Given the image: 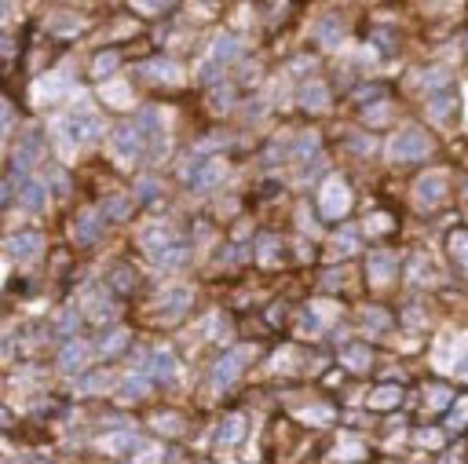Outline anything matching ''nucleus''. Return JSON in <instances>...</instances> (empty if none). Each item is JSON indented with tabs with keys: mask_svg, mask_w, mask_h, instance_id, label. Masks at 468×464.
Listing matches in <instances>:
<instances>
[{
	"mask_svg": "<svg viewBox=\"0 0 468 464\" xmlns=\"http://www.w3.org/2000/svg\"><path fill=\"white\" fill-rule=\"evenodd\" d=\"M388 114H392V106L381 103V106H369V110H366V121H369V124H384V121H388Z\"/></svg>",
	"mask_w": 468,
	"mask_h": 464,
	"instance_id": "obj_39",
	"label": "nucleus"
},
{
	"mask_svg": "<svg viewBox=\"0 0 468 464\" xmlns=\"http://www.w3.org/2000/svg\"><path fill=\"white\" fill-rule=\"evenodd\" d=\"M77 388H80V391H103V388H110V377H106V373H88L85 380L77 384Z\"/></svg>",
	"mask_w": 468,
	"mask_h": 464,
	"instance_id": "obj_33",
	"label": "nucleus"
},
{
	"mask_svg": "<svg viewBox=\"0 0 468 464\" xmlns=\"http://www.w3.org/2000/svg\"><path fill=\"white\" fill-rule=\"evenodd\" d=\"M154 428H165V431H180V417H154Z\"/></svg>",
	"mask_w": 468,
	"mask_h": 464,
	"instance_id": "obj_47",
	"label": "nucleus"
},
{
	"mask_svg": "<svg viewBox=\"0 0 468 464\" xmlns=\"http://www.w3.org/2000/svg\"><path fill=\"white\" fill-rule=\"evenodd\" d=\"M417 439H421V446H439L443 442V435H439V431H432V428H425Z\"/></svg>",
	"mask_w": 468,
	"mask_h": 464,
	"instance_id": "obj_46",
	"label": "nucleus"
},
{
	"mask_svg": "<svg viewBox=\"0 0 468 464\" xmlns=\"http://www.w3.org/2000/svg\"><path fill=\"white\" fill-rule=\"evenodd\" d=\"M443 198H446V175H443V172H428V175H421V180H417L413 201L421 205V209H435Z\"/></svg>",
	"mask_w": 468,
	"mask_h": 464,
	"instance_id": "obj_7",
	"label": "nucleus"
},
{
	"mask_svg": "<svg viewBox=\"0 0 468 464\" xmlns=\"http://www.w3.org/2000/svg\"><path fill=\"white\" fill-rule=\"evenodd\" d=\"M125 344H128V333L125 329H114V333H106V337L99 340V355H121L125 351Z\"/></svg>",
	"mask_w": 468,
	"mask_h": 464,
	"instance_id": "obj_28",
	"label": "nucleus"
},
{
	"mask_svg": "<svg viewBox=\"0 0 468 464\" xmlns=\"http://www.w3.org/2000/svg\"><path fill=\"white\" fill-rule=\"evenodd\" d=\"M366 450H362V446H355V442H344L341 446V457H362Z\"/></svg>",
	"mask_w": 468,
	"mask_h": 464,
	"instance_id": "obj_48",
	"label": "nucleus"
},
{
	"mask_svg": "<svg viewBox=\"0 0 468 464\" xmlns=\"http://www.w3.org/2000/svg\"><path fill=\"white\" fill-rule=\"evenodd\" d=\"M446 4H454V0H432V8H446Z\"/></svg>",
	"mask_w": 468,
	"mask_h": 464,
	"instance_id": "obj_50",
	"label": "nucleus"
},
{
	"mask_svg": "<svg viewBox=\"0 0 468 464\" xmlns=\"http://www.w3.org/2000/svg\"><path fill=\"white\" fill-rule=\"evenodd\" d=\"M208 55H213L220 66H231V62L241 55V44H238L234 37H216V41H213V52H208Z\"/></svg>",
	"mask_w": 468,
	"mask_h": 464,
	"instance_id": "obj_18",
	"label": "nucleus"
},
{
	"mask_svg": "<svg viewBox=\"0 0 468 464\" xmlns=\"http://www.w3.org/2000/svg\"><path fill=\"white\" fill-rule=\"evenodd\" d=\"M139 370L147 373V377H157V380H172L176 377V358H172V351H165V347H157V351H150L147 358H139Z\"/></svg>",
	"mask_w": 468,
	"mask_h": 464,
	"instance_id": "obj_11",
	"label": "nucleus"
},
{
	"mask_svg": "<svg viewBox=\"0 0 468 464\" xmlns=\"http://www.w3.org/2000/svg\"><path fill=\"white\" fill-rule=\"evenodd\" d=\"M132 4H136L139 11H161V8L169 4V0H132Z\"/></svg>",
	"mask_w": 468,
	"mask_h": 464,
	"instance_id": "obj_45",
	"label": "nucleus"
},
{
	"mask_svg": "<svg viewBox=\"0 0 468 464\" xmlns=\"http://www.w3.org/2000/svg\"><path fill=\"white\" fill-rule=\"evenodd\" d=\"M300 417H304V421H311V424H326V421L333 417V409H304Z\"/></svg>",
	"mask_w": 468,
	"mask_h": 464,
	"instance_id": "obj_44",
	"label": "nucleus"
},
{
	"mask_svg": "<svg viewBox=\"0 0 468 464\" xmlns=\"http://www.w3.org/2000/svg\"><path fill=\"white\" fill-rule=\"evenodd\" d=\"M341 37H344L341 19H333V15H329V19H322V22H318V41H322V44L336 48V44H341Z\"/></svg>",
	"mask_w": 468,
	"mask_h": 464,
	"instance_id": "obj_26",
	"label": "nucleus"
},
{
	"mask_svg": "<svg viewBox=\"0 0 468 464\" xmlns=\"http://www.w3.org/2000/svg\"><path fill=\"white\" fill-rule=\"evenodd\" d=\"M304 333H318L322 329V322H315V314H308V318H304V326H300Z\"/></svg>",
	"mask_w": 468,
	"mask_h": 464,
	"instance_id": "obj_49",
	"label": "nucleus"
},
{
	"mask_svg": "<svg viewBox=\"0 0 468 464\" xmlns=\"http://www.w3.org/2000/svg\"><path fill=\"white\" fill-rule=\"evenodd\" d=\"M183 260H187V245L180 242V238H176L172 245H165L161 252H154V263L157 267H180Z\"/></svg>",
	"mask_w": 468,
	"mask_h": 464,
	"instance_id": "obj_20",
	"label": "nucleus"
},
{
	"mask_svg": "<svg viewBox=\"0 0 468 464\" xmlns=\"http://www.w3.org/2000/svg\"><path fill=\"white\" fill-rule=\"evenodd\" d=\"M128 209H132V205H128V198H110V201H106V216H110V219H125Z\"/></svg>",
	"mask_w": 468,
	"mask_h": 464,
	"instance_id": "obj_36",
	"label": "nucleus"
},
{
	"mask_svg": "<svg viewBox=\"0 0 468 464\" xmlns=\"http://www.w3.org/2000/svg\"><path fill=\"white\" fill-rule=\"evenodd\" d=\"M73 329H77V311L66 307V311L59 314V333H73Z\"/></svg>",
	"mask_w": 468,
	"mask_h": 464,
	"instance_id": "obj_42",
	"label": "nucleus"
},
{
	"mask_svg": "<svg viewBox=\"0 0 468 464\" xmlns=\"http://www.w3.org/2000/svg\"><path fill=\"white\" fill-rule=\"evenodd\" d=\"M95 238H99V216H95V212H85V216L77 219V242H80V245H92Z\"/></svg>",
	"mask_w": 468,
	"mask_h": 464,
	"instance_id": "obj_23",
	"label": "nucleus"
},
{
	"mask_svg": "<svg viewBox=\"0 0 468 464\" xmlns=\"http://www.w3.org/2000/svg\"><path fill=\"white\" fill-rule=\"evenodd\" d=\"M106 446H110L114 454H128V450L136 446V435H114V439H110Z\"/></svg>",
	"mask_w": 468,
	"mask_h": 464,
	"instance_id": "obj_40",
	"label": "nucleus"
},
{
	"mask_svg": "<svg viewBox=\"0 0 468 464\" xmlns=\"http://www.w3.org/2000/svg\"><path fill=\"white\" fill-rule=\"evenodd\" d=\"M399 398H402V391L395 388V384H388V388H377L374 395H369V406L374 409H392V406H399Z\"/></svg>",
	"mask_w": 468,
	"mask_h": 464,
	"instance_id": "obj_25",
	"label": "nucleus"
},
{
	"mask_svg": "<svg viewBox=\"0 0 468 464\" xmlns=\"http://www.w3.org/2000/svg\"><path fill=\"white\" fill-rule=\"evenodd\" d=\"M223 175H227V161H220V157H208V161L194 165L187 172V183L190 190H198V194H205V190H213L223 183Z\"/></svg>",
	"mask_w": 468,
	"mask_h": 464,
	"instance_id": "obj_6",
	"label": "nucleus"
},
{
	"mask_svg": "<svg viewBox=\"0 0 468 464\" xmlns=\"http://www.w3.org/2000/svg\"><path fill=\"white\" fill-rule=\"evenodd\" d=\"M468 424V398H458L454 409H450V428H465Z\"/></svg>",
	"mask_w": 468,
	"mask_h": 464,
	"instance_id": "obj_35",
	"label": "nucleus"
},
{
	"mask_svg": "<svg viewBox=\"0 0 468 464\" xmlns=\"http://www.w3.org/2000/svg\"><path fill=\"white\" fill-rule=\"evenodd\" d=\"M260 263H278V238H264L260 242Z\"/></svg>",
	"mask_w": 468,
	"mask_h": 464,
	"instance_id": "obj_34",
	"label": "nucleus"
},
{
	"mask_svg": "<svg viewBox=\"0 0 468 464\" xmlns=\"http://www.w3.org/2000/svg\"><path fill=\"white\" fill-rule=\"evenodd\" d=\"M139 139H143V150H147L150 161L157 157H165V147H169V132H165V117H161V110H143L139 114Z\"/></svg>",
	"mask_w": 468,
	"mask_h": 464,
	"instance_id": "obj_2",
	"label": "nucleus"
},
{
	"mask_svg": "<svg viewBox=\"0 0 468 464\" xmlns=\"http://www.w3.org/2000/svg\"><path fill=\"white\" fill-rule=\"evenodd\" d=\"M110 147H114V157H118L121 165H132V161H136V154L143 150L139 128H132V124H121L118 132H114V139H110Z\"/></svg>",
	"mask_w": 468,
	"mask_h": 464,
	"instance_id": "obj_9",
	"label": "nucleus"
},
{
	"mask_svg": "<svg viewBox=\"0 0 468 464\" xmlns=\"http://www.w3.org/2000/svg\"><path fill=\"white\" fill-rule=\"evenodd\" d=\"M465 117H468V85H465Z\"/></svg>",
	"mask_w": 468,
	"mask_h": 464,
	"instance_id": "obj_51",
	"label": "nucleus"
},
{
	"mask_svg": "<svg viewBox=\"0 0 468 464\" xmlns=\"http://www.w3.org/2000/svg\"><path fill=\"white\" fill-rule=\"evenodd\" d=\"M147 377H139V373H132V377H125V384H121V398H139V395H147Z\"/></svg>",
	"mask_w": 468,
	"mask_h": 464,
	"instance_id": "obj_30",
	"label": "nucleus"
},
{
	"mask_svg": "<svg viewBox=\"0 0 468 464\" xmlns=\"http://www.w3.org/2000/svg\"><path fill=\"white\" fill-rule=\"evenodd\" d=\"M362 318H366V329H369V333H384V329H388V314H384V311H374V307H369Z\"/></svg>",
	"mask_w": 468,
	"mask_h": 464,
	"instance_id": "obj_32",
	"label": "nucleus"
},
{
	"mask_svg": "<svg viewBox=\"0 0 468 464\" xmlns=\"http://www.w3.org/2000/svg\"><path fill=\"white\" fill-rule=\"evenodd\" d=\"M143 77H150V81H165V85H176V81H180V66H176V62L172 59H154V62H147V66H143L139 70Z\"/></svg>",
	"mask_w": 468,
	"mask_h": 464,
	"instance_id": "obj_16",
	"label": "nucleus"
},
{
	"mask_svg": "<svg viewBox=\"0 0 468 464\" xmlns=\"http://www.w3.org/2000/svg\"><path fill=\"white\" fill-rule=\"evenodd\" d=\"M428 114H432V121L446 124V121H450V114H454V99H450V95L443 92L439 99H432V103H428Z\"/></svg>",
	"mask_w": 468,
	"mask_h": 464,
	"instance_id": "obj_29",
	"label": "nucleus"
},
{
	"mask_svg": "<svg viewBox=\"0 0 468 464\" xmlns=\"http://www.w3.org/2000/svg\"><path fill=\"white\" fill-rule=\"evenodd\" d=\"M103 99L110 106H132V92H128V85H121V81H110V85H103Z\"/></svg>",
	"mask_w": 468,
	"mask_h": 464,
	"instance_id": "obj_24",
	"label": "nucleus"
},
{
	"mask_svg": "<svg viewBox=\"0 0 468 464\" xmlns=\"http://www.w3.org/2000/svg\"><path fill=\"white\" fill-rule=\"evenodd\" d=\"M95 77H110V73H114L118 70V55L114 52H106V55H99V59H95Z\"/></svg>",
	"mask_w": 468,
	"mask_h": 464,
	"instance_id": "obj_31",
	"label": "nucleus"
},
{
	"mask_svg": "<svg viewBox=\"0 0 468 464\" xmlns=\"http://www.w3.org/2000/svg\"><path fill=\"white\" fill-rule=\"evenodd\" d=\"M465 201H468V183H465Z\"/></svg>",
	"mask_w": 468,
	"mask_h": 464,
	"instance_id": "obj_52",
	"label": "nucleus"
},
{
	"mask_svg": "<svg viewBox=\"0 0 468 464\" xmlns=\"http://www.w3.org/2000/svg\"><path fill=\"white\" fill-rule=\"evenodd\" d=\"M48 26H52V34H62V37H73V34H77V29H80V26H85V22H80V15H70V11H59V15H52V22H48Z\"/></svg>",
	"mask_w": 468,
	"mask_h": 464,
	"instance_id": "obj_22",
	"label": "nucleus"
},
{
	"mask_svg": "<svg viewBox=\"0 0 468 464\" xmlns=\"http://www.w3.org/2000/svg\"><path fill=\"white\" fill-rule=\"evenodd\" d=\"M351 209V190L344 180H336V175H329L326 183H322V194H318V212L326 219H341L344 212Z\"/></svg>",
	"mask_w": 468,
	"mask_h": 464,
	"instance_id": "obj_4",
	"label": "nucleus"
},
{
	"mask_svg": "<svg viewBox=\"0 0 468 464\" xmlns=\"http://www.w3.org/2000/svg\"><path fill=\"white\" fill-rule=\"evenodd\" d=\"M172 242H176V231H172V227H165V223H147V227L139 231V245L147 249L150 256H154V252H161L165 245H172Z\"/></svg>",
	"mask_w": 468,
	"mask_h": 464,
	"instance_id": "obj_12",
	"label": "nucleus"
},
{
	"mask_svg": "<svg viewBox=\"0 0 468 464\" xmlns=\"http://www.w3.org/2000/svg\"><path fill=\"white\" fill-rule=\"evenodd\" d=\"M241 439H246V417H241V413L223 417V424L216 428V442L220 446H238Z\"/></svg>",
	"mask_w": 468,
	"mask_h": 464,
	"instance_id": "obj_14",
	"label": "nucleus"
},
{
	"mask_svg": "<svg viewBox=\"0 0 468 464\" xmlns=\"http://www.w3.org/2000/svg\"><path fill=\"white\" fill-rule=\"evenodd\" d=\"M44 201H48V190H44V183H37V180H22V187H19V205L26 212H41L44 209Z\"/></svg>",
	"mask_w": 468,
	"mask_h": 464,
	"instance_id": "obj_15",
	"label": "nucleus"
},
{
	"mask_svg": "<svg viewBox=\"0 0 468 464\" xmlns=\"http://www.w3.org/2000/svg\"><path fill=\"white\" fill-rule=\"evenodd\" d=\"M99 132H103V121L88 106V99H77L70 114H62L55 121V139H59V147H62L66 157H73V150L80 147V143H95Z\"/></svg>",
	"mask_w": 468,
	"mask_h": 464,
	"instance_id": "obj_1",
	"label": "nucleus"
},
{
	"mask_svg": "<svg viewBox=\"0 0 468 464\" xmlns=\"http://www.w3.org/2000/svg\"><path fill=\"white\" fill-rule=\"evenodd\" d=\"M432 150V143L428 136L421 132V128H399V132L392 136L388 143V154H392V161H421V157H428Z\"/></svg>",
	"mask_w": 468,
	"mask_h": 464,
	"instance_id": "obj_3",
	"label": "nucleus"
},
{
	"mask_svg": "<svg viewBox=\"0 0 468 464\" xmlns=\"http://www.w3.org/2000/svg\"><path fill=\"white\" fill-rule=\"evenodd\" d=\"M359 249V234L355 231H341L336 234V252H355Z\"/></svg>",
	"mask_w": 468,
	"mask_h": 464,
	"instance_id": "obj_37",
	"label": "nucleus"
},
{
	"mask_svg": "<svg viewBox=\"0 0 468 464\" xmlns=\"http://www.w3.org/2000/svg\"><path fill=\"white\" fill-rule=\"evenodd\" d=\"M392 275H395V256L392 252H374L369 256V282L384 285V282H392Z\"/></svg>",
	"mask_w": 468,
	"mask_h": 464,
	"instance_id": "obj_17",
	"label": "nucleus"
},
{
	"mask_svg": "<svg viewBox=\"0 0 468 464\" xmlns=\"http://www.w3.org/2000/svg\"><path fill=\"white\" fill-rule=\"evenodd\" d=\"M392 227V216H369L366 219V231L369 234H381V231H388Z\"/></svg>",
	"mask_w": 468,
	"mask_h": 464,
	"instance_id": "obj_41",
	"label": "nucleus"
},
{
	"mask_svg": "<svg viewBox=\"0 0 468 464\" xmlns=\"http://www.w3.org/2000/svg\"><path fill=\"white\" fill-rule=\"evenodd\" d=\"M450 249H454V256H458V260L468 267V231H465V234H454V242H450Z\"/></svg>",
	"mask_w": 468,
	"mask_h": 464,
	"instance_id": "obj_38",
	"label": "nucleus"
},
{
	"mask_svg": "<svg viewBox=\"0 0 468 464\" xmlns=\"http://www.w3.org/2000/svg\"><path fill=\"white\" fill-rule=\"evenodd\" d=\"M428 403H432V409H443V406L450 403V391H446V388H432V391H428Z\"/></svg>",
	"mask_w": 468,
	"mask_h": 464,
	"instance_id": "obj_43",
	"label": "nucleus"
},
{
	"mask_svg": "<svg viewBox=\"0 0 468 464\" xmlns=\"http://www.w3.org/2000/svg\"><path fill=\"white\" fill-rule=\"evenodd\" d=\"M85 358H88V344H70V347H62V355H59V370L73 373V370L85 365Z\"/></svg>",
	"mask_w": 468,
	"mask_h": 464,
	"instance_id": "obj_19",
	"label": "nucleus"
},
{
	"mask_svg": "<svg viewBox=\"0 0 468 464\" xmlns=\"http://www.w3.org/2000/svg\"><path fill=\"white\" fill-rule=\"evenodd\" d=\"M8 256L11 260H22V263H29V260H37L41 256V249H44V238L37 234V231H19V234H11L8 238Z\"/></svg>",
	"mask_w": 468,
	"mask_h": 464,
	"instance_id": "obj_8",
	"label": "nucleus"
},
{
	"mask_svg": "<svg viewBox=\"0 0 468 464\" xmlns=\"http://www.w3.org/2000/svg\"><path fill=\"white\" fill-rule=\"evenodd\" d=\"M344 365L348 370H355V373H362V370H369V351L366 347H359V344H351V347H344Z\"/></svg>",
	"mask_w": 468,
	"mask_h": 464,
	"instance_id": "obj_27",
	"label": "nucleus"
},
{
	"mask_svg": "<svg viewBox=\"0 0 468 464\" xmlns=\"http://www.w3.org/2000/svg\"><path fill=\"white\" fill-rule=\"evenodd\" d=\"M66 88H70L66 73H44L41 81L34 85V99L37 103H52V99H59V95H66Z\"/></svg>",
	"mask_w": 468,
	"mask_h": 464,
	"instance_id": "obj_13",
	"label": "nucleus"
},
{
	"mask_svg": "<svg viewBox=\"0 0 468 464\" xmlns=\"http://www.w3.org/2000/svg\"><path fill=\"white\" fill-rule=\"evenodd\" d=\"M190 300H194V296H190V289H183V285H180V289H169L165 296L157 300L154 314L161 318V322H176V318H183V314H187Z\"/></svg>",
	"mask_w": 468,
	"mask_h": 464,
	"instance_id": "obj_10",
	"label": "nucleus"
},
{
	"mask_svg": "<svg viewBox=\"0 0 468 464\" xmlns=\"http://www.w3.org/2000/svg\"><path fill=\"white\" fill-rule=\"evenodd\" d=\"M300 103L308 106V110H322V106L329 103V92H326V85H318V81L304 85V92H300Z\"/></svg>",
	"mask_w": 468,
	"mask_h": 464,
	"instance_id": "obj_21",
	"label": "nucleus"
},
{
	"mask_svg": "<svg viewBox=\"0 0 468 464\" xmlns=\"http://www.w3.org/2000/svg\"><path fill=\"white\" fill-rule=\"evenodd\" d=\"M253 358V347H234L227 351L216 365H213V384L223 391V388H231V384L241 377V370H246V362Z\"/></svg>",
	"mask_w": 468,
	"mask_h": 464,
	"instance_id": "obj_5",
	"label": "nucleus"
}]
</instances>
